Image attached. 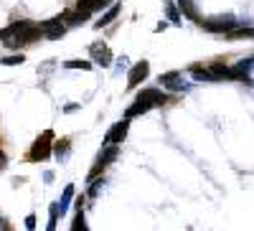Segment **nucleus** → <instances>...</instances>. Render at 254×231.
<instances>
[{
    "label": "nucleus",
    "instance_id": "obj_1",
    "mask_svg": "<svg viewBox=\"0 0 254 231\" xmlns=\"http://www.w3.org/2000/svg\"><path fill=\"white\" fill-rule=\"evenodd\" d=\"M165 102H168V97H165L160 89L147 87V89H142V92L135 97V102L130 104V107H127L125 117H127V119H132V117H137V115L150 112L153 107H160V104H165Z\"/></svg>",
    "mask_w": 254,
    "mask_h": 231
},
{
    "label": "nucleus",
    "instance_id": "obj_2",
    "mask_svg": "<svg viewBox=\"0 0 254 231\" xmlns=\"http://www.w3.org/2000/svg\"><path fill=\"white\" fill-rule=\"evenodd\" d=\"M51 142H54V132L46 130L44 135H38L31 145V150H28V160L31 163H41V160H49L51 155Z\"/></svg>",
    "mask_w": 254,
    "mask_h": 231
},
{
    "label": "nucleus",
    "instance_id": "obj_3",
    "mask_svg": "<svg viewBox=\"0 0 254 231\" xmlns=\"http://www.w3.org/2000/svg\"><path fill=\"white\" fill-rule=\"evenodd\" d=\"M201 26L208 33H229L231 28H237V18L234 15H216L211 20H201Z\"/></svg>",
    "mask_w": 254,
    "mask_h": 231
},
{
    "label": "nucleus",
    "instance_id": "obj_4",
    "mask_svg": "<svg viewBox=\"0 0 254 231\" xmlns=\"http://www.w3.org/2000/svg\"><path fill=\"white\" fill-rule=\"evenodd\" d=\"M147 74H150V64H147V61H137V64L130 69V74H127V87L130 89L140 87V84L147 79Z\"/></svg>",
    "mask_w": 254,
    "mask_h": 231
},
{
    "label": "nucleus",
    "instance_id": "obj_5",
    "mask_svg": "<svg viewBox=\"0 0 254 231\" xmlns=\"http://www.w3.org/2000/svg\"><path fill=\"white\" fill-rule=\"evenodd\" d=\"M41 31L46 33L49 41H56V38H61L64 33H66V23H64V18L59 15V18H51V20H46V23H41Z\"/></svg>",
    "mask_w": 254,
    "mask_h": 231
},
{
    "label": "nucleus",
    "instance_id": "obj_6",
    "mask_svg": "<svg viewBox=\"0 0 254 231\" xmlns=\"http://www.w3.org/2000/svg\"><path fill=\"white\" fill-rule=\"evenodd\" d=\"M127 130H130V119H122V122H117V124H112V127L107 130V135H104V140L107 142H115V145H120L125 137H127Z\"/></svg>",
    "mask_w": 254,
    "mask_h": 231
},
{
    "label": "nucleus",
    "instance_id": "obj_7",
    "mask_svg": "<svg viewBox=\"0 0 254 231\" xmlns=\"http://www.w3.org/2000/svg\"><path fill=\"white\" fill-rule=\"evenodd\" d=\"M89 54L94 58V64H99V66H110L112 64V54H110L107 44H92Z\"/></svg>",
    "mask_w": 254,
    "mask_h": 231
},
{
    "label": "nucleus",
    "instance_id": "obj_8",
    "mask_svg": "<svg viewBox=\"0 0 254 231\" xmlns=\"http://www.w3.org/2000/svg\"><path fill=\"white\" fill-rule=\"evenodd\" d=\"M107 5H115V0H79L76 3V10L81 13H94V10H102Z\"/></svg>",
    "mask_w": 254,
    "mask_h": 231
},
{
    "label": "nucleus",
    "instance_id": "obj_9",
    "mask_svg": "<svg viewBox=\"0 0 254 231\" xmlns=\"http://www.w3.org/2000/svg\"><path fill=\"white\" fill-rule=\"evenodd\" d=\"M160 84H163L165 89H171V92H181V89H183V79H181V74H178V71L163 74V76H160Z\"/></svg>",
    "mask_w": 254,
    "mask_h": 231
},
{
    "label": "nucleus",
    "instance_id": "obj_10",
    "mask_svg": "<svg viewBox=\"0 0 254 231\" xmlns=\"http://www.w3.org/2000/svg\"><path fill=\"white\" fill-rule=\"evenodd\" d=\"M178 8H181V13H183L186 18H190V20H201L196 0H178Z\"/></svg>",
    "mask_w": 254,
    "mask_h": 231
},
{
    "label": "nucleus",
    "instance_id": "obj_11",
    "mask_svg": "<svg viewBox=\"0 0 254 231\" xmlns=\"http://www.w3.org/2000/svg\"><path fill=\"white\" fill-rule=\"evenodd\" d=\"M120 13H122V5H117V3H115V5H112V8H110V10L104 13V15L97 20V23H94V28H104V26H110V23H112V20H115Z\"/></svg>",
    "mask_w": 254,
    "mask_h": 231
},
{
    "label": "nucleus",
    "instance_id": "obj_12",
    "mask_svg": "<svg viewBox=\"0 0 254 231\" xmlns=\"http://www.w3.org/2000/svg\"><path fill=\"white\" fill-rule=\"evenodd\" d=\"M254 36V28H231L229 33H226V38L229 41H239V38H252Z\"/></svg>",
    "mask_w": 254,
    "mask_h": 231
},
{
    "label": "nucleus",
    "instance_id": "obj_13",
    "mask_svg": "<svg viewBox=\"0 0 254 231\" xmlns=\"http://www.w3.org/2000/svg\"><path fill=\"white\" fill-rule=\"evenodd\" d=\"M66 18V23H71V26H79V23H87V18H89V13H81V10H74V13H66L64 15Z\"/></svg>",
    "mask_w": 254,
    "mask_h": 231
},
{
    "label": "nucleus",
    "instance_id": "obj_14",
    "mask_svg": "<svg viewBox=\"0 0 254 231\" xmlns=\"http://www.w3.org/2000/svg\"><path fill=\"white\" fill-rule=\"evenodd\" d=\"M69 150H71V142H69V140H59V145H56V155H59V160L66 158Z\"/></svg>",
    "mask_w": 254,
    "mask_h": 231
},
{
    "label": "nucleus",
    "instance_id": "obj_15",
    "mask_svg": "<svg viewBox=\"0 0 254 231\" xmlns=\"http://www.w3.org/2000/svg\"><path fill=\"white\" fill-rule=\"evenodd\" d=\"M23 54H13V56H5V58H0V64H5V66H18V64H23Z\"/></svg>",
    "mask_w": 254,
    "mask_h": 231
},
{
    "label": "nucleus",
    "instance_id": "obj_16",
    "mask_svg": "<svg viewBox=\"0 0 254 231\" xmlns=\"http://www.w3.org/2000/svg\"><path fill=\"white\" fill-rule=\"evenodd\" d=\"M165 10H168V18H171L173 23H178V20H181V13H178V8L173 3H165Z\"/></svg>",
    "mask_w": 254,
    "mask_h": 231
},
{
    "label": "nucleus",
    "instance_id": "obj_17",
    "mask_svg": "<svg viewBox=\"0 0 254 231\" xmlns=\"http://www.w3.org/2000/svg\"><path fill=\"white\" fill-rule=\"evenodd\" d=\"M89 61H66V69H89Z\"/></svg>",
    "mask_w": 254,
    "mask_h": 231
},
{
    "label": "nucleus",
    "instance_id": "obj_18",
    "mask_svg": "<svg viewBox=\"0 0 254 231\" xmlns=\"http://www.w3.org/2000/svg\"><path fill=\"white\" fill-rule=\"evenodd\" d=\"M71 229H74V231H79V229H87V224H84V214H81V208H79V214H76V221L71 224Z\"/></svg>",
    "mask_w": 254,
    "mask_h": 231
},
{
    "label": "nucleus",
    "instance_id": "obj_19",
    "mask_svg": "<svg viewBox=\"0 0 254 231\" xmlns=\"http://www.w3.org/2000/svg\"><path fill=\"white\" fill-rule=\"evenodd\" d=\"M26 226H28V229H36V216H28V219H26Z\"/></svg>",
    "mask_w": 254,
    "mask_h": 231
},
{
    "label": "nucleus",
    "instance_id": "obj_20",
    "mask_svg": "<svg viewBox=\"0 0 254 231\" xmlns=\"http://www.w3.org/2000/svg\"><path fill=\"white\" fill-rule=\"evenodd\" d=\"M5 165H8V158H5V153H0V171H3Z\"/></svg>",
    "mask_w": 254,
    "mask_h": 231
}]
</instances>
